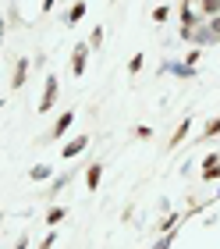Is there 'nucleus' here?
I'll use <instances>...</instances> for the list:
<instances>
[{
  "label": "nucleus",
  "mask_w": 220,
  "mask_h": 249,
  "mask_svg": "<svg viewBox=\"0 0 220 249\" xmlns=\"http://www.w3.org/2000/svg\"><path fill=\"white\" fill-rule=\"evenodd\" d=\"M71 121H75V110H64L61 118H57V124H53V132H50V139H61V135L71 128Z\"/></svg>",
  "instance_id": "nucleus-1"
},
{
  "label": "nucleus",
  "mask_w": 220,
  "mask_h": 249,
  "mask_svg": "<svg viewBox=\"0 0 220 249\" xmlns=\"http://www.w3.org/2000/svg\"><path fill=\"white\" fill-rule=\"evenodd\" d=\"M53 96H57V78L50 75V78H46V93H43V104H39V110H50V107H53Z\"/></svg>",
  "instance_id": "nucleus-2"
},
{
  "label": "nucleus",
  "mask_w": 220,
  "mask_h": 249,
  "mask_svg": "<svg viewBox=\"0 0 220 249\" xmlns=\"http://www.w3.org/2000/svg\"><path fill=\"white\" fill-rule=\"evenodd\" d=\"M85 146H89V139H85V135H78L75 142H68V146H64V160H71V157H78V153L85 150Z\"/></svg>",
  "instance_id": "nucleus-3"
},
{
  "label": "nucleus",
  "mask_w": 220,
  "mask_h": 249,
  "mask_svg": "<svg viewBox=\"0 0 220 249\" xmlns=\"http://www.w3.org/2000/svg\"><path fill=\"white\" fill-rule=\"evenodd\" d=\"M100 175H103V164H92V167H89V175H85V185H89V189H96V185H100Z\"/></svg>",
  "instance_id": "nucleus-4"
},
{
  "label": "nucleus",
  "mask_w": 220,
  "mask_h": 249,
  "mask_svg": "<svg viewBox=\"0 0 220 249\" xmlns=\"http://www.w3.org/2000/svg\"><path fill=\"white\" fill-rule=\"evenodd\" d=\"M29 178H32V182H46V178H50V167H46V164H36V167L29 171Z\"/></svg>",
  "instance_id": "nucleus-5"
},
{
  "label": "nucleus",
  "mask_w": 220,
  "mask_h": 249,
  "mask_svg": "<svg viewBox=\"0 0 220 249\" xmlns=\"http://www.w3.org/2000/svg\"><path fill=\"white\" fill-rule=\"evenodd\" d=\"M82 15H85V4H82V0H78V4H75L71 11H68V18H64V21H68V25H75V21L82 18Z\"/></svg>",
  "instance_id": "nucleus-6"
},
{
  "label": "nucleus",
  "mask_w": 220,
  "mask_h": 249,
  "mask_svg": "<svg viewBox=\"0 0 220 249\" xmlns=\"http://www.w3.org/2000/svg\"><path fill=\"white\" fill-rule=\"evenodd\" d=\"M64 217H68L64 207H50V213H46V224H61Z\"/></svg>",
  "instance_id": "nucleus-7"
},
{
  "label": "nucleus",
  "mask_w": 220,
  "mask_h": 249,
  "mask_svg": "<svg viewBox=\"0 0 220 249\" xmlns=\"http://www.w3.org/2000/svg\"><path fill=\"white\" fill-rule=\"evenodd\" d=\"M25 68H29V61L21 57V61H18V68H15V86H21V82H25Z\"/></svg>",
  "instance_id": "nucleus-8"
},
{
  "label": "nucleus",
  "mask_w": 220,
  "mask_h": 249,
  "mask_svg": "<svg viewBox=\"0 0 220 249\" xmlns=\"http://www.w3.org/2000/svg\"><path fill=\"white\" fill-rule=\"evenodd\" d=\"M188 128H192V121H188V118H185V121L178 124V132H174V139H170V142H174V146H178V142L185 139V132H188Z\"/></svg>",
  "instance_id": "nucleus-9"
},
{
  "label": "nucleus",
  "mask_w": 220,
  "mask_h": 249,
  "mask_svg": "<svg viewBox=\"0 0 220 249\" xmlns=\"http://www.w3.org/2000/svg\"><path fill=\"white\" fill-rule=\"evenodd\" d=\"M135 135H138V139H149V135H153V128H149V124H138Z\"/></svg>",
  "instance_id": "nucleus-10"
},
{
  "label": "nucleus",
  "mask_w": 220,
  "mask_h": 249,
  "mask_svg": "<svg viewBox=\"0 0 220 249\" xmlns=\"http://www.w3.org/2000/svg\"><path fill=\"white\" fill-rule=\"evenodd\" d=\"M174 224H178V213H170V217H164V224H160V228H164V231H170Z\"/></svg>",
  "instance_id": "nucleus-11"
},
{
  "label": "nucleus",
  "mask_w": 220,
  "mask_h": 249,
  "mask_svg": "<svg viewBox=\"0 0 220 249\" xmlns=\"http://www.w3.org/2000/svg\"><path fill=\"white\" fill-rule=\"evenodd\" d=\"M217 7H220V0H203V11H206V15H213Z\"/></svg>",
  "instance_id": "nucleus-12"
},
{
  "label": "nucleus",
  "mask_w": 220,
  "mask_h": 249,
  "mask_svg": "<svg viewBox=\"0 0 220 249\" xmlns=\"http://www.w3.org/2000/svg\"><path fill=\"white\" fill-rule=\"evenodd\" d=\"M64 185H68V175H61V178H57V182H53V189H50V192H61Z\"/></svg>",
  "instance_id": "nucleus-13"
},
{
  "label": "nucleus",
  "mask_w": 220,
  "mask_h": 249,
  "mask_svg": "<svg viewBox=\"0 0 220 249\" xmlns=\"http://www.w3.org/2000/svg\"><path fill=\"white\" fill-rule=\"evenodd\" d=\"M206 132H210V135H217V132H220V118H213L210 124H206Z\"/></svg>",
  "instance_id": "nucleus-14"
},
{
  "label": "nucleus",
  "mask_w": 220,
  "mask_h": 249,
  "mask_svg": "<svg viewBox=\"0 0 220 249\" xmlns=\"http://www.w3.org/2000/svg\"><path fill=\"white\" fill-rule=\"evenodd\" d=\"M50 246H53V235H46V239H43V246H39V249H50Z\"/></svg>",
  "instance_id": "nucleus-15"
},
{
  "label": "nucleus",
  "mask_w": 220,
  "mask_h": 249,
  "mask_svg": "<svg viewBox=\"0 0 220 249\" xmlns=\"http://www.w3.org/2000/svg\"><path fill=\"white\" fill-rule=\"evenodd\" d=\"M46 7H53V0H43V11H46Z\"/></svg>",
  "instance_id": "nucleus-16"
}]
</instances>
